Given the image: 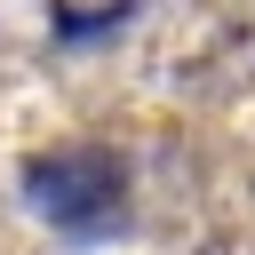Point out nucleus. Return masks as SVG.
Wrapping results in <instances>:
<instances>
[{
	"label": "nucleus",
	"mask_w": 255,
	"mask_h": 255,
	"mask_svg": "<svg viewBox=\"0 0 255 255\" xmlns=\"http://www.w3.org/2000/svg\"><path fill=\"white\" fill-rule=\"evenodd\" d=\"M24 183V207L72 239H96L120 223V199H128V159L104 151V143H56V151H32L16 167Z\"/></svg>",
	"instance_id": "1"
},
{
	"label": "nucleus",
	"mask_w": 255,
	"mask_h": 255,
	"mask_svg": "<svg viewBox=\"0 0 255 255\" xmlns=\"http://www.w3.org/2000/svg\"><path fill=\"white\" fill-rule=\"evenodd\" d=\"M128 8H135V0H112V8H56V40H96V32H112Z\"/></svg>",
	"instance_id": "2"
}]
</instances>
